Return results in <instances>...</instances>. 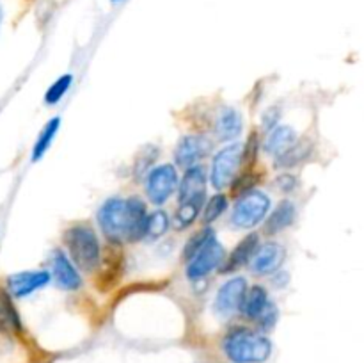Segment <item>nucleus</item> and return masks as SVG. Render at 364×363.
<instances>
[{"instance_id":"obj_20","label":"nucleus","mask_w":364,"mask_h":363,"mask_svg":"<svg viewBox=\"0 0 364 363\" xmlns=\"http://www.w3.org/2000/svg\"><path fill=\"white\" fill-rule=\"evenodd\" d=\"M311 141L308 139H301V141H295L290 148L287 149L284 153H281L279 157H276V166L277 167H295L299 166L301 162H304L309 155H311Z\"/></svg>"},{"instance_id":"obj_17","label":"nucleus","mask_w":364,"mask_h":363,"mask_svg":"<svg viewBox=\"0 0 364 363\" xmlns=\"http://www.w3.org/2000/svg\"><path fill=\"white\" fill-rule=\"evenodd\" d=\"M297 141V132L288 125H277L265 139V152L274 157H279Z\"/></svg>"},{"instance_id":"obj_6","label":"nucleus","mask_w":364,"mask_h":363,"mask_svg":"<svg viewBox=\"0 0 364 363\" xmlns=\"http://www.w3.org/2000/svg\"><path fill=\"white\" fill-rule=\"evenodd\" d=\"M240 155L242 148L238 144H230L226 148L220 149L215 157H213L212 164V185L215 189H224L228 184H231L237 174L238 167H240Z\"/></svg>"},{"instance_id":"obj_24","label":"nucleus","mask_w":364,"mask_h":363,"mask_svg":"<svg viewBox=\"0 0 364 363\" xmlns=\"http://www.w3.org/2000/svg\"><path fill=\"white\" fill-rule=\"evenodd\" d=\"M213 237H215V233H213V230L210 226H206V228H203V230L196 231V233L192 235L191 238H188L187 244H185L183 260H187V262H188V260H191L194 255H198V253L201 251V249L205 248V246L208 244V242L212 241Z\"/></svg>"},{"instance_id":"obj_9","label":"nucleus","mask_w":364,"mask_h":363,"mask_svg":"<svg viewBox=\"0 0 364 363\" xmlns=\"http://www.w3.org/2000/svg\"><path fill=\"white\" fill-rule=\"evenodd\" d=\"M50 273L48 270H21V273H14L7 276V292L13 298H27L32 292L39 290V288L46 287L50 283Z\"/></svg>"},{"instance_id":"obj_28","label":"nucleus","mask_w":364,"mask_h":363,"mask_svg":"<svg viewBox=\"0 0 364 363\" xmlns=\"http://www.w3.org/2000/svg\"><path fill=\"white\" fill-rule=\"evenodd\" d=\"M71 82H73V77H71V75H63V77L57 78V80L50 85L48 91H46L45 102L50 103V105L60 102V100H63V96L66 95L68 89H70Z\"/></svg>"},{"instance_id":"obj_34","label":"nucleus","mask_w":364,"mask_h":363,"mask_svg":"<svg viewBox=\"0 0 364 363\" xmlns=\"http://www.w3.org/2000/svg\"><path fill=\"white\" fill-rule=\"evenodd\" d=\"M110 2H114V4H116V2H121V0H110Z\"/></svg>"},{"instance_id":"obj_32","label":"nucleus","mask_w":364,"mask_h":363,"mask_svg":"<svg viewBox=\"0 0 364 363\" xmlns=\"http://www.w3.org/2000/svg\"><path fill=\"white\" fill-rule=\"evenodd\" d=\"M277 185H279L281 191L291 192L297 187V178L291 177V174H283V177H279V180H277Z\"/></svg>"},{"instance_id":"obj_7","label":"nucleus","mask_w":364,"mask_h":363,"mask_svg":"<svg viewBox=\"0 0 364 363\" xmlns=\"http://www.w3.org/2000/svg\"><path fill=\"white\" fill-rule=\"evenodd\" d=\"M224 260V248L215 237L198 253L192 256L187 263V276L188 280L198 281L201 278L208 276L215 267L220 265Z\"/></svg>"},{"instance_id":"obj_19","label":"nucleus","mask_w":364,"mask_h":363,"mask_svg":"<svg viewBox=\"0 0 364 363\" xmlns=\"http://www.w3.org/2000/svg\"><path fill=\"white\" fill-rule=\"evenodd\" d=\"M270 305L269 295H267V290L262 287V285H255V287L247 288L245 292L244 302H242V312L247 319L258 320V317L265 312L267 306Z\"/></svg>"},{"instance_id":"obj_2","label":"nucleus","mask_w":364,"mask_h":363,"mask_svg":"<svg viewBox=\"0 0 364 363\" xmlns=\"http://www.w3.org/2000/svg\"><path fill=\"white\" fill-rule=\"evenodd\" d=\"M223 347L233 363H263L272 352V344L265 335L244 327L228 333Z\"/></svg>"},{"instance_id":"obj_13","label":"nucleus","mask_w":364,"mask_h":363,"mask_svg":"<svg viewBox=\"0 0 364 363\" xmlns=\"http://www.w3.org/2000/svg\"><path fill=\"white\" fill-rule=\"evenodd\" d=\"M259 248V235L258 233H249L235 246L233 251L228 256L226 263L223 265L220 273H233V270L240 269L245 263H249L255 256V253Z\"/></svg>"},{"instance_id":"obj_23","label":"nucleus","mask_w":364,"mask_h":363,"mask_svg":"<svg viewBox=\"0 0 364 363\" xmlns=\"http://www.w3.org/2000/svg\"><path fill=\"white\" fill-rule=\"evenodd\" d=\"M169 230V216L166 210H155L153 214H148V223H146L144 238L149 241H159L160 237L167 233Z\"/></svg>"},{"instance_id":"obj_3","label":"nucleus","mask_w":364,"mask_h":363,"mask_svg":"<svg viewBox=\"0 0 364 363\" xmlns=\"http://www.w3.org/2000/svg\"><path fill=\"white\" fill-rule=\"evenodd\" d=\"M64 244L73 262L82 270H95L100 265V242L96 231L87 223H77L64 231Z\"/></svg>"},{"instance_id":"obj_27","label":"nucleus","mask_w":364,"mask_h":363,"mask_svg":"<svg viewBox=\"0 0 364 363\" xmlns=\"http://www.w3.org/2000/svg\"><path fill=\"white\" fill-rule=\"evenodd\" d=\"M156 157H159V148H155V146H146V148L141 149L134 166V174L137 180H141V178L148 173V169L153 166Z\"/></svg>"},{"instance_id":"obj_5","label":"nucleus","mask_w":364,"mask_h":363,"mask_svg":"<svg viewBox=\"0 0 364 363\" xmlns=\"http://www.w3.org/2000/svg\"><path fill=\"white\" fill-rule=\"evenodd\" d=\"M180 180H178V171L173 164H162L156 166L146 174V194L149 201L155 205H162L173 196L176 191Z\"/></svg>"},{"instance_id":"obj_31","label":"nucleus","mask_w":364,"mask_h":363,"mask_svg":"<svg viewBox=\"0 0 364 363\" xmlns=\"http://www.w3.org/2000/svg\"><path fill=\"white\" fill-rule=\"evenodd\" d=\"M279 117H281V110L277 109V107H270L269 110H267L265 114H263V128L265 130H274V128L277 127V123H279Z\"/></svg>"},{"instance_id":"obj_29","label":"nucleus","mask_w":364,"mask_h":363,"mask_svg":"<svg viewBox=\"0 0 364 363\" xmlns=\"http://www.w3.org/2000/svg\"><path fill=\"white\" fill-rule=\"evenodd\" d=\"M259 174L255 173V169L251 171H245V173H242L240 178H237L233 184V187H231V192H233L235 196H244L245 192L249 191H255V185L259 182Z\"/></svg>"},{"instance_id":"obj_18","label":"nucleus","mask_w":364,"mask_h":363,"mask_svg":"<svg viewBox=\"0 0 364 363\" xmlns=\"http://www.w3.org/2000/svg\"><path fill=\"white\" fill-rule=\"evenodd\" d=\"M295 219V205L288 199H283L276 209L270 212L269 219L265 223V233L267 235H276L279 231L287 230L288 226H291Z\"/></svg>"},{"instance_id":"obj_26","label":"nucleus","mask_w":364,"mask_h":363,"mask_svg":"<svg viewBox=\"0 0 364 363\" xmlns=\"http://www.w3.org/2000/svg\"><path fill=\"white\" fill-rule=\"evenodd\" d=\"M258 149H259V137H258V132L255 130V132H251L247 142H245V146L242 148L240 166L244 167L245 171L255 169L256 157H258Z\"/></svg>"},{"instance_id":"obj_12","label":"nucleus","mask_w":364,"mask_h":363,"mask_svg":"<svg viewBox=\"0 0 364 363\" xmlns=\"http://www.w3.org/2000/svg\"><path fill=\"white\" fill-rule=\"evenodd\" d=\"M50 276L53 278L60 290H77L82 285V278L77 267L60 249H55L52 253V274Z\"/></svg>"},{"instance_id":"obj_14","label":"nucleus","mask_w":364,"mask_h":363,"mask_svg":"<svg viewBox=\"0 0 364 363\" xmlns=\"http://www.w3.org/2000/svg\"><path fill=\"white\" fill-rule=\"evenodd\" d=\"M21 331L23 324L13 302V295L7 292V288L0 287V333L21 335Z\"/></svg>"},{"instance_id":"obj_30","label":"nucleus","mask_w":364,"mask_h":363,"mask_svg":"<svg viewBox=\"0 0 364 363\" xmlns=\"http://www.w3.org/2000/svg\"><path fill=\"white\" fill-rule=\"evenodd\" d=\"M276 320H277V308L274 302H270V305L265 308V312L258 317L256 322H258L263 330H270V327L276 324Z\"/></svg>"},{"instance_id":"obj_22","label":"nucleus","mask_w":364,"mask_h":363,"mask_svg":"<svg viewBox=\"0 0 364 363\" xmlns=\"http://www.w3.org/2000/svg\"><path fill=\"white\" fill-rule=\"evenodd\" d=\"M59 125H60L59 117H53V120H50L48 123L45 125V128L39 132L34 148H32V162H38V160L48 152L50 144L53 142V137H55L57 130H59Z\"/></svg>"},{"instance_id":"obj_16","label":"nucleus","mask_w":364,"mask_h":363,"mask_svg":"<svg viewBox=\"0 0 364 363\" xmlns=\"http://www.w3.org/2000/svg\"><path fill=\"white\" fill-rule=\"evenodd\" d=\"M242 132V116L233 107H224L215 121V134L220 141H233Z\"/></svg>"},{"instance_id":"obj_21","label":"nucleus","mask_w":364,"mask_h":363,"mask_svg":"<svg viewBox=\"0 0 364 363\" xmlns=\"http://www.w3.org/2000/svg\"><path fill=\"white\" fill-rule=\"evenodd\" d=\"M203 205H205V194L196 196V198H191L187 199V201L181 203L176 216H174V224H176L178 230L191 226V224L198 219L199 212L203 210Z\"/></svg>"},{"instance_id":"obj_4","label":"nucleus","mask_w":364,"mask_h":363,"mask_svg":"<svg viewBox=\"0 0 364 363\" xmlns=\"http://www.w3.org/2000/svg\"><path fill=\"white\" fill-rule=\"evenodd\" d=\"M270 210L269 196L259 191H249L235 205L231 214V223L237 228H255L265 219Z\"/></svg>"},{"instance_id":"obj_33","label":"nucleus","mask_w":364,"mask_h":363,"mask_svg":"<svg viewBox=\"0 0 364 363\" xmlns=\"http://www.w3.org/2000/svg\"><path fill=\"white\" fill-rule=\"evenodd\" d=\"M2 20H4V11L2 7H0V25H2Z\"/></svg>"},{"instance_id":"obj_15","label":"nucleus","mask_w":364,"mask_h":363,"mask_svg":"<svg viewBox=\"0 0 364 363\" xmlns=\"http://www.w3.org/2000/svg\"><path fill=\"white\" fill-rule=\"evenodd\" d=\"M206 194V169L199 164L187 167L180 182V203Z\"/></svg>"},{"instance_id":"obj_11","label":"nucleus","mask_w":364,"mask_h":363,"mask_svg":"<svg viewBox=\"0 0 364 363\" xmlns=\"http://www.w3.org/2000/svg\"><path fill=\"white\" fill-rule=\"evenodd\" d=\"M284 248L277 242H267L265 246H259L251 260V270L258 276L274 274L281 269L284 262Z\"/></svg>"},{"instance_id":"obj_25","label":"nucleus","mask_w":364,"mask_h":363,"mask_svg":"<svg viewBox=\"0 0 364 363\" xmlns=\"http://www.w3.org/2000/svg\"><path fill=\"white\" fill-rule=\"evenodd\" d=\"M226 209H228L226 196L220 194V192L213 194L212 198L208 199V203L205 205V209H203V223L212 224L213 221L219 219V217L226 212Z\"/></svg>"},{"instance_id":"obj_1","label":"nucleus","mask_w":364,"mask_h":363,"mask_svg":"<svg viewBox=\"0 0 364 363\" xmlns=\"http://www.w3.org/2000/svg\"><path fill=\"white\" fill-rule=\"evenodd\" d=\"M144 205L139 196L132 198H110L100 206L98 223L103 235L112 244H119L121 241H130L134 231L142 221Z\"/></svg>"},{"instance_id":"obj_10","label":"nucleus","mask_w":364,"mask_h":363,"mask_svg":"<svg viewBox=\"0 0 364 363\" xmlns=\"http://www.w3.org/2000/svg\"><path fill=\"white\" fill-rule=\"evenodd\" d=\"M212 152V141L205 135H187L178 142L174 149L176 164L181 167H191L201 162Z\"/></svg>"},{"instance_id":"obj_8","label":"nucleus","mask_w":364,"mask_h":363,"mask_svg":"<svg viewBox=\"0 0 364 363\" xmlns=\"http://www.w3.org/2000/svg\"><path fill=\"white\" fill-rule=\"evenodd\" d=\"M245 292H247V281L245 278H231L215 295V312L223 317H230L242 308Z\"/></svg>"}]
</instances>
